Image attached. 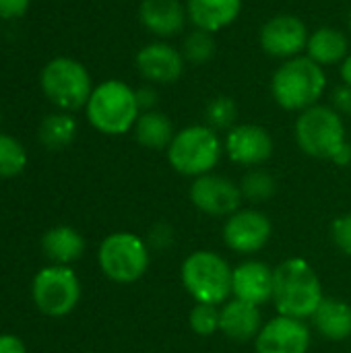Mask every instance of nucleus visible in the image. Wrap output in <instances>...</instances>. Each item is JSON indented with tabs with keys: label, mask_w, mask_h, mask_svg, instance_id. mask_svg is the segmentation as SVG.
<instances>
[{
	"label": "nucleus",
	"mask_w": 351,
	"mask_h": 353,
	"mask_svg": "<svg viewBox=\"0 0 351 353\" xmlns=\"http://www.w3.org/2000/svg\"><path fill=\"white\" fill-rule=\"evenodd\" d=\"M323 300L321 277L308 261L294 256L273 269V304L281 316L312 319Z\"/></svg>",
	"instance_id": "nucleus-1"
},
{
	"label": "nucleus",
	"mask_w": 351,
	"mask_h": 353,
	"mask_svg": "<svg viewBox=\"0 0 351 353\" xmlns=\"http://www.w3.org/2000/svg\"><path fill=\"white\" fill-rule=\"evenodd\" d=\"M327 91V74L308 56L283 60L271 77V95L288 112H304L321 101Z\"/></svg>",
	"instance_id": "nucleus-2"
},
{
	"label": "nucleus",
	"mask_w": 351,
	"mask_h": 353,
	"mask_svg": "<svg viewBox=\"0 0 351 353\" xmlns=\"http://www.w3.org/2000/svg\"><path fill=\"white\" fill-rule=\"evenodd\" d=\"M85 114L95 130L118 137L134 128L141 116V108L130 85L118 79H110L93 87V93L85 105Z\"/></svg>",
	"instance_id": "nucleus-3"
},
{
	"label": "nucleus",
	"mask_w": 351,
	"mask_h": 353,
	"mask_svg": "<svg viewBox=\"0 0 351 353\" xmlns=\"http://www.w3.org/2000/svg\"><path fill=\"white\" fill-rule=\"evenodd\" d=\"M184 290L197 304H225L232 298L234 269L230 263L213 250L190 252L180 269Z\"/></svg>",
	"instance_id": "nucleus-4"
},
{
	"label": "nucleus",
	"mask_w": 351,
	"mask_h": 353,
	"mask_svg": "<svg viewBox=\"0 0 351 353\" xmlns=\"http://www.w3.org/2000/svg\"><path fill=\"white\" fill-rule=\"evenodd\" d=\"M166 151L170 165L180 176L199 178L217 168L223 153V143L217 130L207 124H190L174 134Z\"/></svg>",
	"instance_id": "nucleus-5"
},
{
	"label": "nucleus",
	"mask_w": 351,
	"mask_h": 353,
	"mask_svg": "<svg viewBox=\"0 0 351 353\" xmlns=\"http://www.w3.org/2000/svg\"><path fill=\"white\" fill-rule=\"evenodd\" d=\"M298 147L314 159H333L348 143L343 116L331 105L317 103L298 114L294 126Z\"/></svg>",
	"instance_id": "nucleus-6"
},
{
	"label": "nucleus",
	"mask_w": 351,
	"mask_h": 353,
	"mask_svg": "<svg viewBox=\"0 0 351 353\" xmlns=\"http://www.w3.org/2000/svg\"><path fill=\"white\" fill-rule=\"evenodd\" d=\"M97 261L108 279L116 283H134L149 269L151 248L137 234L116 232L103 238Z\"/></svg>",
	"instance_id": "nucleus-7"
},
{
	"label": "nucleus",
	"mask_w": 351,
	"mask_h": 353,
	"mask_svg": "<svg viewBox=\"0 0 351 353\" xmlns=\"http://www.w3.org/2000/svg\"><path fill=\"white\" fill-rule=\"evenodd\" d=\"M41 89L46 97L64 112H74L87 105L93 85L89 70L74 58H54L41 70Z\"/></svg>",
	"instance_id": "nucleus-8"
},
{
	"label": "nucleus",
	"mask_w": 351,
	"mask_h": 353,
	"mask_svg": "<svg viewBox=\"0 0 351 353\" xmlns=\"http://www.w3.org/2000/svg\"><path fill=\"white\" fill-rule=\"evenodd\" d=\"M81 300V281L66 265L41 269L33 279V302L46 316H66Z\"/></svg>",
	"instance_id": "nucleus-9"
},
{
	"label": "nucleus",
	"mask_w": 351,
	"mask_h": 353,
	"mask_svg": "<svg viewBox=\"0 0 351 353\" xmlns=\"http://www.w3.org/2000/svg\"><path fill=\"white\" fill-rule=\"evenodd\" d=\"M310 31L306 23L290 12H281L271 17L259 33L261 50L277 60H290L296 56H302L306 52Z\"/></svg>",
	"instance_id": "nucleus-10"
},
{
	"label": "nucleus",
	"mask_w": 351,
	"mask_h": 353,
	"mask_svg": "<svg viewBox=\"0 0 351 353\" xmlns=\"http://www.w3.org/2000/svg\"><path fill=\"white\" fill-rule=\"evenodd\" d=\"M242 190L230 178L219 174H205L192 180L190 201L192 205L211 217H230L242 205Z\"/></svg>",
	"instance_id": "nucleus-11"
},
{
	"label": "nucleus",
	"mask_w": 351,
	"mask_h": 353,
	"mask_svg": "<svg viewBox=\"0 0 351 353\" xmlns=\"http://www.w3.org/2000/svg\"><path fill=\"white\" fill-rule=\"evenodd\" d=\"M271 219L257 209H238L223 225V242L238 254H252L271 240Z\"/></svg>",
	"instance_id": "nucleus-12"
},
{
	"label": "nucleus",
	"mask_w": 351,
	"mask_h": 353,
	"mask_svg": "<svg viewBox=\"0 0 351 353\" xmlns=\"http://www.w3.org/2000/svg\"><path fill=\"white\" fill-rule=\"evenodd\" d=\"M273 137L261 124H236L223 141L225 155L244 168H259L273 155Z\"/></svg>",
	"instance_id": "nucleus-13"
},
{
	"label": "nucleus",
	"mask_w": 351,
	"mask_h": 353,
	"mask_svg": "<svg viewBox=\"0 0 351 353\" xmlns=\"http://www.w3.org/2000/svg\"><path fill=\"white\" fill-rule=\"evenodd\" d=\"M184 56L168 41H151L134 56L137 72L151 85H174L184 74Z\"/></svg>",
	"instance_id": "nucleus-14"
},
{
	"label": "nucleus",
	"mask_w": 351,
	"mask_h": 353,
	"mask_svg": "<svg viewBox=\"0 0 351 353\" xmlns=\"http://www.w3.org/2000/svg\"><path fill=\"white\" fill-rule=\"evenodd\" d=\"M310 347V329L304 321L275 316L267 321L254 339L257 353H306Z\"/></svg>",
	"instance_id": "nucleus-15"
},
{
	"label": "nucleus",
	"mask_w": 351,
	"mask_h": 353,
	"mask_svg": "<svg viewBox=\"0 0 351 353\" xmlns=\"http://www.w3.org/2000/svg\"><path fill=\"white\" fill-rule=\"evenodd\" d=\"M232 298L259 308L273 300V269L261 261H244L234 267Z\"/></svg>",
	"instance_id": "nucleus-16"
},
{
	"label": "nucleus",
	"mask_w": 351,
	"mask_h": 353,
	"mask_svg": "<svg viewBox=\"0 0 351 353\" xmlns=\"http://www.w3.org/2000/svg\"><path fill=\"white\" fill-rule=\"evenodd\" d=\"M139 19L151 35L170 39L184 29L188 12L186 4L180 0H143L139 6Z\"/></svg>",
	"instance_id": "nucleus-17"
},
{
	"label": "nucleus",
	"mask_w": 351,
	"mask_h": 353,
	"mask_svg": "<svg viewBox=\"0 0 351 353\" xmlns=\"http://www.w3.org/2000/svg\"><path fill=\"white\" fill-rule=\"evenodd\" d=\"M263 329V316L261 308L236 298H230L225 304L219 306V331L236 341L246 343L257 339V335Z\"/></svg>",
	"instance_id": "nucleus-18"
},
{
	"label": "nucleus",
	"mask_w": 351,
	"mask_h": 353,
	"mask_svg": "<svg viewBox=\"0 0 351 353\" xmlns=\"http://www.w3.org/2000/svg\"><path fill=\"white\" fill-rule=\"evenodd\" d=\"M186 12L194 29L215 35L240 17L242 0H186Z\"/></svg>",
	"instance_id": "nucleus-19"
},
{
	"label": "nucleus",
	"mask_w": 351,
	"mask_h": 353,
	"mask_svg": "<svg viewBox=\"0 0 351 353\" xmlns=\"http://www.w3.org/2000/svg\"><path fill=\"white\" fill-rule=\"evenodd\" d=\"M312 325L327 341H345L351 337V304L341 298H325L312 314Z\"/></svg>",
	"instance_id": "nucleus-20"
},
{
	"label": "nucleus",
	"mask_w": 351,
	"mask_h": 353,
	"mask_svg": "<svg viewBox=\"0 0 351 353\" xmlns=\"http://www.w3.org/2000/svg\"><path fill=\"white\" fill-rule=\"evenodd\" d=\"M348 54H350V39L337 27H329V25L319 27L308 37L306 56L314 60L317 64H321L323 68L341 64Z\"/></svg>",
	"instance_id": "nucleus-21"
},
{
	"label": "nucleus",
	"mask_w": 351,
	"mask_h": 353,
	"mask_svg": "<svg viewBox=\"0 0 351 353\" xmlns=\"http://www.w3.org/2000/svg\"><path fill=\"white\" fill-rule=\"evenodd\" d=\"M41 248L54 265H66L68 267L70 263H74L83 256L85 238L68 225H58V228H52L50 232L43 234Z\"/></svg>",
	"instance_id": "nucleus-22"
},
{
	"label": "nucleus",
	"mask_w": 351,
	"mask_h": 353,
	"mask_svg": "<svg viewBox=\"0 0 351 353\" xmlns=\"http://www.w3.org/2000/svg\"><path fill=\"white\" fill-rule=\"evenodd\" d=\"M132 130H134V137H137L139 145H143L147 149H153V151L168 149L174 134H176L172 120L159 110L141 112V116H139Z\"/></svg>",
	"instance_id": "nucleus-23"
},
{
	"label": "nucleus",
	"mask_w": 351,
	"mask_h": 353,
	"mask_svg": "<svg viewBox=\"0 0 351 353\" xmlns=\"http://www.w3.org/2000/svg\"><path fill=\"white\" fill-rule=\"evenodd\" d=\"M77 137V120L70 114H50L39 126V141L48 149H64Z\"/></svg>",
	"instance_id": "nucleus-24"
},
{
	"label": "nucleus",
	"mask_w": 351,
	"mask_h": 353,
	"mask_svg": "<svg viewBox=\"0 0 351 353\" xmlns=\"http://www.w3.org/2000/svg\"><path fill=\"white\" fill-rule=\"evenodd\" d=\"M180 52L186 62H190L194 66H203L213 60V56L217 52V43H215L213 33L203 31V29H192L184 35Z\"/></svg>",
	"instance_id": "nucleus-25"
},
{
	"label": "nucleus",
	"mask_w": 351,
	"mask_h": 353,
	"mask_svg": "<svg viewBox=\"0 0 351 353\" xmlns=\"http://www.w3.org/2000/svg\"><path fill=\"white\" fill-rule=\"evenodd\" d=\"M240 190H242L244 199H248L252 203H263V201H269L275 194L277 182L267 170L252 168L248 174H244V178L240 182Z\"/></svg>",
	"instance_id": "nucleus-26"
},
{
	"label": "nucleus",
	"mask_w": 351,
	"mask_h": 353,
	"mask_svg": "<svg viewBox=\"0 0 351 353\" xmlns=\"http://www.w3.org/2000/svg\"><path fill=\"white\" fill-rule=\"evenodd\" d=\"M238 118V105L232 97L228 95H217L213 97L207 108H205V122L213 130H232L236 126Z\"/></svg>",
	"instance_id": "nucleus-27"
},
{
	"label": "nucleus",
	"mask_w": 351,
	"mask_h": 353,
	"mask_svg": "<svg viewBox=\"0 0 351 353\" xmlns=\"http://www.w3.org/2000/svg\"><path fill=\"white\" fill-rule=\"evenodd\" d=\"M27 165L25 147L10 134L0 132V178H14Z\"/></svg>",
	"instance_id": "nucleus-28"
},
{
	"label": "nucleus",
	"mask_w": 351,
	"mask_h": 353,
	"mask_svg": "<svg viewBox=\"0 0 351 353\" xmlns=\"http://www.w3.org/2000/svg\"><path fill=\"white\" fill-rule=\"evenodd\" d=\"M190 329L201 337H211L219 331V306L213 304H197L188 316Z\"/></svg>",
	"instance_id": "nucleus-29"
},
{
	"label": "nucleus",
	"mask_w": 351,
	"mask_h": 353,
	"mask_svg": "<svg viewBox=\"0 0 351 353\" xmlns=\"http://www.w3.org/2000/svg\"><path fill=\"white\" fill-rule=\"evenodd\" d=\"M331 236L335 246L351 256V213L339 215L331 225Z\"/></svg>",
	"instance_id": "nucleus-30"
},
{
	"label": "nucleus",
	"mask_w": 351,
	"mask_h": 353,
	"mask_svg": "<svg viewBox=\"0 0 351 353\" xmlns=\"http://www.w3.org/2000/svg\"><path fill=\"white\" fill-rule=\"evenodd\" d=\"M147 244H149V248H155V250H166V248H170V246L174 244V230H172L168 223H163V221L155 223V225L149 230V240H147Z\"/></svg>",
	"instance_id": "nucleus-31"
},
{
	"label": "nucleus",
	"mask_w": 351,
	"mask_h": 353,
	"mask_svg": "<svg viewBox=\"0 0 351 353\" xmlns=\"http://www.w3.org/2000/svg\"><path fill=\"white\" fill-rule=\"evenodd\" d=\"M331 108L339 112L341 116H351V87L350 85H337L331 91Z\"/></svg>",
	"instance_id": "nucleus-32"
},
{
	"label": "nucleus",
	"mask_w": 351,
	"mask_h": 353,
	"mask_svg": "<svg viewBox=\"0 0 351 353\" xmlns=\"http://www.w3.org/2000/svg\"><path fill=\"white\" fill-rule=\"evenodd\" d=\"M137 93V103L141 108V112H151V110H157V103H159V93L157 89L149 83V85H143L139 89H134Z\"/></svg>",
	"instance_id": "nucleus-33"
},
{
	"label": "nucleus",
	"mask_w": 351,
	"mask_h": 353,
	"mask_svg": "<svg viewBox=\"0 0 351 353\" xmlns=\"http://www.w3.org/2000/svg\"><path fill=\"white\" fill-rule=\"evenodd\" d=\"M31 0H0V17L2 19H17L21 14H25V10L29 8Z\"/></svg>",
	"instance_id": "nucleus-34"
},
{
	"label": "nucleus",
	"mask_w": 351,
	"mask_h": 353,
	"mask_svg": "<svg viewBox=\"0 0 351 353\" xmlns=\"http://www.w3.org/2000/svg\"><path fill=\"white\" fill-rule=\"evenodd\" d=\"M0 353H27L25 343L14 335H0Z\"/></svg>",
	"instance_id": "nucleus-35"
},
{
	"label": "nucleus",
	"mask_w": 351,
	"mask_h": 353,
	"mask_svg": "<svg viewBox=\"0 0 351 353\" xmlns=\"http://www.w3.org/2000/svg\"><path fill=\"white\" fill-rule=\"evenodd\" d=\"M335 165H350L351 163V145L350 143H345L337 153H335V157L331 159Z\"/></svg>",
	"instance_id": "nucleus-36"
},
{
	"label": "nucleus",
	"mask_w": 351,
	"mask_h": 353,
	"mask_svg": "<svg viewBox=\"0 0 351 353\" xmlns=\"http://www.w3.org/2000/svg\"><path fill=\"white\" fill-rule=\"evenodd\" d=\"M339 74H341L343 85H350L351 87V52L345 56V60L339 64Z\"/></svg>",
	"instance_id": "nucleus-37"
},
{
	"label": "nucleus",
	"mask_w": 351,
	"mask_h": 353,
	"mask_svg": "<svg viewBox=\"0 0 351 353\" xmlns=\"http://www.w3.org/2000/svg\"><path fill=\"white\" fill-rule=\"evenodd\" d=\"M348 27H350V33H351V10H350V17H348Z\"/></svg>",
	"instance_id": "nucleus-38"
}]
</instances>
